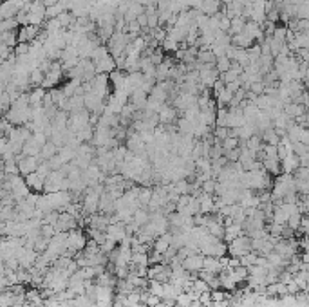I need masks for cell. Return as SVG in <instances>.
Here are the masks:
<instances>
[{"instance_id": "8992f818", "label": "cell", "mask_w": 309, "mask_h": 307, "mask_svg": "<svg viewBox=\"0 0 309 307\" xmlns=\"http://www.w3.org/2000/svg\"><path fill=\"white\" fill-rule=\"evenodd\" d=\"M184 266L188 269H201L203 268V259H201V257H190V259L184 262Z\"/></svg>"}, {"instance_id": "52a82bcc", "label": "cell", "mask_w": 309, "mask_h": 307, "mask_svg": "<svg viewBox=\"0 0 309 307\" xmlns=\"http://www.w3.org/2000/svg\"><path fill=\"white\" fill-rule=\"evenodd\" d=\"M69 246L71 248H82L83 246V237L82 235H78V233H74V235H71V240H69Z\"/></svg>"}, {"instance_id": "5b68a950", "label": "cell", "mask_w": 309, "mask_h": 307, "mask_svg": "<svg viewBox=\"0 0 309 307\" xmlns=\"http://www.w3.org/2000/svg\"><path fill=\"white\" fill-rule=\"evenodd\" d=\"M221 146H222V152L233 150V148L239 146V139H237V137H226V139H222Z\"/></svg>"}, {"instance_id": "3957f363", "label": "cell", "mask_w": 309, "mask_h": 307, "mask_svg": "<svg viewBox=\"0 0 309 307\" xmlns=\"http://www.w3.org/2000/svg\"><path fill=\"white\" fill-rule=\"evenodd\" d=\"M44 78H45V74L40 71L38 67L36 69H33L29 73V83H31V87H40L42 85V82H44Z\"/></svg>"}, {"instance_id": "6da1fadb", "label": "cell", "mask_w": 309, "mask_h": 307, "mask_svg": "<svg viewBox=\"0 0 309 307\" xmlns=\"http://www.w3.org/2000/svg\"><path fill=\"white\" fill-rule=\"evenodd\" d=\"M24 183L27 185L29 190H36V192L44 190V179H42L40 176H36V172L24 176Z\"/></svg>"}, {"instance_id": "7a4b0ae2", "label": "cell", "mask_w": 309, "mask_h": 307, "mask_svg": "<svg viewBox=\"0 0 309 307\" xmlns=\"http://www.w3.org/2000/svg\"><path fill=\"white\" fill-rule=\"evenodd\" d=\"M244 24H246V20L242 18V16L232 18V20H230V29H228V34H230V36H233V34L242 33V29H244Z\"/></svg>"}, {"instance_id": "277c9868", "label": "cell", "mask_w": 309, "mask_h": 307, "mask_svg": "<svg viewBox=\"0 0 309 307\" xmlns=\"http://www.w3.org/2000/svg\"><path fill=\"white\" fill-rule=\"evenodd\" d=\"M230 65H232V60L226 58V56H221V58L215 60V69H217L219 74L226 73L228 69H230Z\"/></svg>"}]
</instances>
